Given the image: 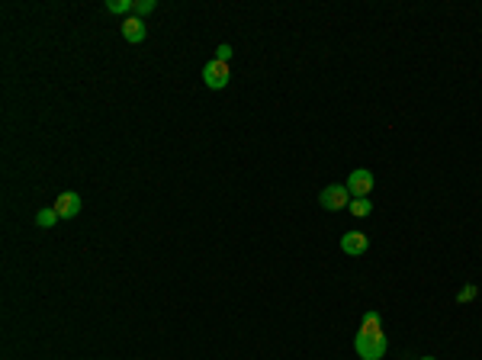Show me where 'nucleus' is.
<instances>
[{"label":"nucleus","mask_w":482,"mask_h":360,"mask_svg":"<svg viewBox=\"0 0 482 360\" xmlns=\"http://www.w3.org/2000/svg\"><path fill=\"white\" fill-rule=\"evenodd\" d=\"M389 341L386 335H383V322H379V312H364V318H360V331H357L354 338V350L360 360H383V354H386Z\"/></svg>","instance_id":"nucleus-1"},{"label":"nucleus","mask_w":482,"mask_h":360,"mask_svg":"<svg viewBox=\"0 0 482 360\" xmlns=\"http://www.w3.org/2000/svg\"><path fill=\"white\" fill-rule=\"evenodd\" d=\"M351 216H357V219H367L370 212H373V203H370V196H360V200H351Z\"/></svg>","instance_id":"nucleus-8"},{"label":"nucleus","mask_w":482,"mask_h":360,"mask_svg":"<svg viewBox=\"0 0 482 360\" xmlns=\"http://www.w3.org/2000/svg\"><path fill=\"white\" fill-rule=\"evenodd\" d=\"M155 7H157V0H138V3H136V10H132V13H136L138 20H142V16H148V13L155 10Z\"/></svg>","instance_id":"nucleus-12"},{"label":"nucleus","mask_w":482,"mask_h":360,"mask_svg":"<svg viewBox=\"0 0 482 360\" xmlns=\"http://www.w3.org/2000/svg\"><path fill=\"white\" fill-rule=\"evenodd\" d=\"M318 203H322V209H328V212L347 209V206H351V193H347L344 183H331V187H325V190L318 193Z\"/></svg>","instance_id":"nucleus-3"},{"label":"nucleus","mask_w":482,"mask_h":360,"mask_svg":"<svg viewBox=\"0 0 482 360\" xmlns=\"http://www.w3.org/2000/svg\"><path fill=\"white\" fill-rule=\"evenodd\" d=\"M145 36H148L145 20H138V16H129V20H123V39H126V42L138 45V42H145Z\"/></svg>","instance_id":"nucleus-6"},{"label":"nucleus","mask_w":482,"mask_h":360,"mask_svg":"<svg viewBox=\"0 0 482 360\" xmlns=\"http://www.w3.org/2000/svg\"><path fill=\"white\" fill-rule=\"evenodd\" d=\"M106 10H110V13H123V16H126V13L136 10V3H132V0H106Z\"/></svg>","instance_id":"nucleus-10"},{"label":"nucleus","mask_w":482,"mask_h":360,"mask_svg":"<svg viewBox=\"0 0 482 360\" xmlns=\"http://www.w3.org/2000/svg\"><path fill=\"white\" fill-rule=\"evenodd\" d=\"M216 58H219V62H225V64H229V58H231V45H229V42H222L219 49H216Z\"/></svg>","instance_id":"nucleus-13"},{"label":"nucleus","mask_w":482,"mask_h":360,"mask_svg":"<svg viewBox=\"0 0 482 360\" xmlns=\"http://www.w3.org/2000/svg\"><path fill=\"white\" fill-rule=\"evenodd\" d=\"M418 360H437V357H418Z\"/></svg>","instance_id":"nucleus-14"},{"label":"nucleus","mask_w":482,"mask_h":360,"mask_svg":"<svg viewBox=\"0 0 482 360\" xmlns=\"http://www.w3.org/2000/svg\"><path fill=\"white\" fill-rule=\"evenodd\" d=\"M55 212H58V219H74L81 212V196L77 193H62L55 200Z\"/></svg>","instance_id":"nucleus-7"},{"label":"nucleus","mask_w":482,"mask_h":360,"mask_svg":"<svg viewBox=\"0 0 482 360\" xmlns=\"http://www.w3.org/2000/svg\"><path fill=\"white\" fill-rule=\"evenodd\" d=\"M367 248H370V238L364 232H344L341 235V251H344V255L357 257V255H364Z\"/></svg>","instance_id":"nucleus-5"},{"label":"nucleus","mask_w":482,"mask_h":360,"mask_svg":"<svg viewBox=\"0 0 482 360\" xmlns=\"http://www.w3.org/2000/svg\"><path fill=\"white\" fill-rule=\"evenodd\" d=\"M476 296H479V286H476V283H466L460 293H457V303H472Z\"/></svg>","instance_id":"nucleus-11"},{"label":"nucleus","mask_w":482,"mask_h":360,"mask_svg":"<svg viewBox=\"0 0 482 360\" xmlns=\"http://www.w3.org/2000/svg\"><path fill=\"white\" fill-rule=\"evenodd\" d=\"M55 222H58V212H55V206L36 212V225H39V229H52Z\"/></svg>","instance_id":"nucleus-9"},{"label":"nucleus","mask_w":482,"mask_h":360,"mask_svg":"<svg viewBox=\"0 0 482 360\" xmlns=\"http://www.w3.org/2000/svg\"><path fill=\"white\" fill-rule=\"evenodd\" d=\"M229 64L219 62V58H212V62L203 64V84L210 87V90H222V87H229Z\"/></svg>","instance_id":"nucleus-4"},{"label":"nucleus","mask_w":482,"mask_h":360,"mask_svg":"<svg viewBox=\"0 0 482 360\" xmlns=\"http://www.w3.org/2000/svg\"><path fill=\"white\" fill-rule=\"evenodd\" d=\"M347 193H351V200H360V196H370L373 193V187H377V180H373V174H370L367 168H357L351 170V177H347Z\"/></svg>","instance_id":"nucleus-2"}]
</instances>
